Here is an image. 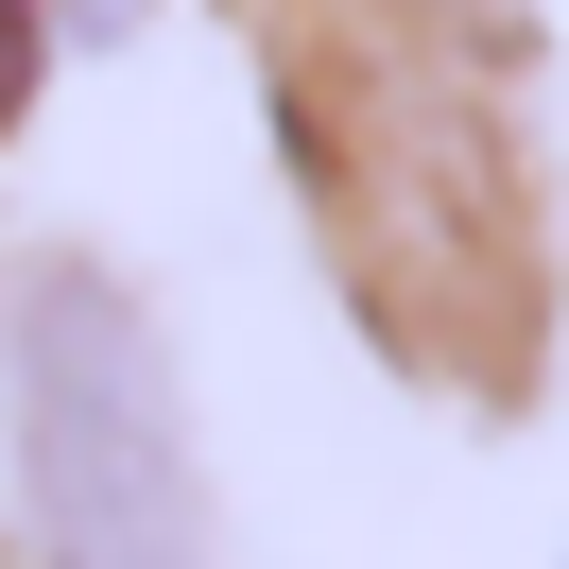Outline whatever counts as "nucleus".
<instances>
[{"label":"nucleus","instance_id":"f03ea898","mask_svg":"<svg viewBox=\"0 0 569 569\" xmlns=\"http://www.w3.org/2000/svg\"><path fill=\"white\" fill-rule=\"evenodd\" d=\"M0 380H18V500H36L52 569H208V483H190V431H173V362L104 277L52 259L18 293V328H0Z\"/></svg>","mask_w":569,"mask_h":569},{"label":"nucleus","instance_id":"f257e3e1","mask_svg":"<svg viewBox=\"0 0 569 569\" xmlns=\"http://www.w3.org/2000/svg\"><path fill=\"white\" fill-rule=\"evenodd\" d=\"M293 173H311V208H328L397 362L518 380L535 208H518L500 70L449 0H293Z\"/></svg>","mask_w":569,"mask_h":569}]
</instances>
